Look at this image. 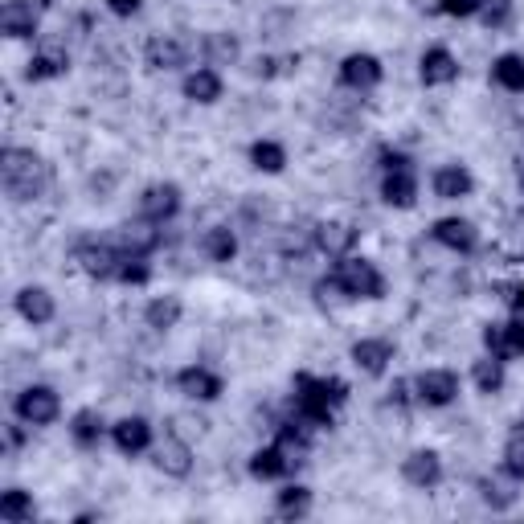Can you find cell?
<instances>
[{
  "label": "cell",
  "mask_w": 524,
  "mask_h": 524,
  "mask_svg": "<svg viewBox=\"0 0 524 524\" xmlns=\"http://www.w3.org/2000/svg\"><path fill=\"white\" fill-rule=\"evenodd\" d=\"M9 443H13V447H21V443H25V430H21V426H13V430H9Z\"/></svg>",
  "instance_id": "obj_45"
},
{
  "label": "cell",
  "mask_w": 524,
  "mask_h": 524,
  "mask_svg": "<svg viewBox=\"0 0 524 524\" xmlns=\"http://www.w3.org/2000/svg\"><path fill=\"white\" fill-rule=\"evenodd\" d=\"M418 13H443V0H414Z\"/></svg>",
  "instance_id": "obj_44"
},
{
  "label": "cell",
  "mask_w": 524,
  "mask_h": 524,
  "mask_svg": "<svg viewBox=\"0 0 524 524\" xmlns=\"http://www.w3.org/2000/svg\"><path fill=\"white\" fill-rule=\"evenodd\" d=\"M70 434H74L78 447H95V443L103 439V418H99V410H78V414L70 418Z\"/></svg>",
  "instance_id": "obj_33"
},
{
  "label": "cell",
  "mask_w": 524,
  "mask_h": 524,
  "mask_svg": "<svg viewBox=\"0 0 524 524\" xmlns=\"http://www.w3.org/2000/svg\"><path fill=\"white\" fill-rule=\"evenodd\" d=\"M201 250H205L213 262H234V254H238V238H234L230 226H213V230L201 238Z\"/></svg>",
  "instance_id": "obj_30"
},
{
  "label": "cell",
  "mask_w": 524,
  "mask_h": 524,
  "mask_svg": "<svg viewBox=\"0 0 524 524\" xmlns=\"http://www.w3.org/2000/svg\"><path fill=\"white\" fill-rule=\"evenodd\" d=\"M410 389H414V381H393V389H389V402L406 406V402H410Z\"/></svg>",
  "instance_id": "obj_42"
},
{
  "label": "cell",
  "mask_w": 524,
  "mask_h": 524,
  "mask_svg": "<svg viewBox=\"0 0 524 524\" xmlns=\"http://www.w3.org/2000/svg\"><path fill=\"white\" fill-rule=\"evenodd\" d=\"M275 512H279L283 520H303V516L312 512V488L287 484V488L279 492V500H275Z\"/></svg>",
  "instance_id": "obj_29"
},
{
  "label": "cell",
  "mask_w": 524,
  "mask_h": 524,
  "mask_svg": "<svg viewBox=\"0 0 524 524\" xmlns=\"http://www.w3.org/2000/svg\"><path fill=\"white\" fill-rule=\"evenodd\" d=\"M156 242H160V230H156V222H148V217L119 226V238H115V246H119L123 254H152Z\"/></svg>",
  "instance_id": "obj_22"
},
{
  "label": "cell",
  "mask_w": 524,
  "mask_h": 524,
  "mask_svg": "<svg viewBox=\"0 0 524 524\" xmlns=\"http://www.w3.org/2000/svg\"><path fill=\"white\" fill-rule=\"evenodd\" d=\"M492 78L504 86V91L520 95V91H524V58H520V54H500V58L492 62Z\"/></svg>",
  "instance_id": "obj_32"
},
{
  "label": "cell",
  "mask_w": 524,
  "mask_h": 524,
  "mask_svg": "<svg viewBox=\"0 0 524 524\" xmlns=\"http://www.w3.org/2000/svg\"><path fill=\"white\" fill-rule=\"evenodd\" d=\"M74 258L91 279H119V267H123V250L115 242H82Z\"/></svg>",
  "instance_id": "obj_5"
},
{
  "label": "cell",
  "mask_w": 524,
  "mask_h": 524,
  "mask_svg": "<svg viewBox=\"0 0 524 524\" xmlns=\"http://www.w3.org/2000/svg\"><path fill=\"white\" fill-rule=\"evenodd\" d=\"M381 62L373 54H348L340 62V86H348V91H373V86L381 82Z\"/></svg>",
  "instance_id": "obj_10"
},
{
  "label": "cell",
  "mask_w": 524,
  "mask_h": 524,
  "mask_svg": "<svg viewBox=\"0 0 524 524\" xmlns=\"http://www.w3.org/2000/svg\"><path fill=\"white\" fill-rule=\"evenodd\" d=\"M484 344H488V353L500 357L504 365L512 357L524 353V320H512V324H484Z\"/></svg>",
  "instance_id": "obj_9"
},
{
  "label": "cell",
  "mask_w": 524,
  "mask_h": 524,
  "mask_svg": "<svg viewBox=\"0 0 524 524\" xmlns=\"http://www.w3.org/2000/svg\"><path fill=\"white\" fill-rule=\"evenodd\" d=\"M504 471H512L516 479H524V426H516L504 443Z\"/></svg>",
  "instance_id": "obj_38"
},
{
  "label": "cell",
  "mask_w": 524,
  "mask_h": 524,
  "mask_svg": "<svg viewBox=\"0 0 524 524\" xmlns=\"http://www.w3.org/2000/svg\"><path fill=\"white\" fill-rule=\"evenodd\" d=\"M111 439L123 455H140L152 447V426H148V418H123L111 426Z\"/></svg>",
  "instance_id": "obj_21"
},
{
  "label": "cell",
  "mask_w": 524,
  "mask_h": 524,
  "mask_svg": "<svg viewBox=\"0 0 524 524\" xmlns=\"http://www.w3.org/2000/svg\"><path fill=\"white\" fill-rule=\"evenodd\" d=\"M484 0H443V13L447 17H475Z\"/></svg>",
  "instance_id": "obj_40"
},
{
  "label": "cell",
  "mask_w": 524,
  "mask_h": 524,
  "mask_svg": "<svg viewBox=\"0 0 524 524\" xmlns=\"http://www.w3.org/2000/svg\"><path fill=\"white\" fill-rule=\"evenodd\" d=\"M107 9L115 17H131V13H140V0H107Z\"/></svg>",
  "instance_id": "obj_41"
},
{
  "label": "cell",
  "mask_w": 524,
  "mask_h": 524,
  "mask_svg": "<svg viewBox=\"0 0 524 524\" xmlns=\"http://www.w3.org/2000/svg\"><path fill=\"white\" fill-rule=\"evenodd\" d=\"M357 246V226H348V222H320L316 226V250L328 254V258H344V254H353Z\"/></svg>",
  "instance_id": "obj_19"
},
{
  "label": "cell",
  "mask_w": 524,
  "mask_h": 524,
  "mask_svg": "<svg viewBox=\"0 0 524 524\" xmlns=\"http://www.w3.org/2000/svg\"><path fill=\"white\" fill-rule=\"evenodd\" d=\"M295 467H291V459L283 455V447L275 443V447H258L254 455H250V475L254 479H283V475H291Z\"/></svg>",
  "instance_id": "obj_25"
},
{
  "label": "cell",
  "mask_w": 524,
  "mask_h": 524,
  "mask_svg": "<svg viewBox=\"0 0 524 524\" xmlns=\"http://www.w3.org/2000/svg\"><path fill=\"white\" fill-rule=\"evenodd\" d=\"M152 279V267H148V254H123V267H119V283H131V287H144Z\"/></svg>",
  "instance_id": "obj_37"
},
{
  "label": "cell",
  "mask_w": 524,
  "mask_h": 524,
  "mask_svg": "<svg viewBox=\"0 0 524 524\" xmlns=\"http://www.w3.org/2000/svg\"><path fill=\"white\" fill-rule=\"evenodd\" d=\"M520 189H524V164H520Z\"/></svg>",
  "instance_id": "obj_47"
},
{
  "label": "cell",
  "mask_w": 524,
  "mask_h": 524,
  "mask_svg": "<svg viewBox=\"0 0 524 524\" xmlns=\"http://www.w3.org/2000/svg\"><path fill=\"white\" fill-rule=\"evenodd\" d=\"M471 189H475V181H471V172L463 164H443L439 172H434V197L439 201H459Z\"/></svg>",
  "instance_id": "obj_23"
},
{
  "label": "cell",
  "mask_w": 524,
  "mask_h": 524,
  "mask_svg": "<svg viewBox=\"0 0 524 524\" xmlns=\"http://www.w3.org/2000/svg\"><path fill=\"white\" fill-rule=\"evenodd\" d=\"M381 201L389 209H414L418 205V172L414 164L406 168H389L385 181H381Z\"/></svg>",
  "instance_id": "obj_7"
},
{
  "label": "cell",
  "mask_w": 524,
  "mask_h": 524,
  "mask_svg": "<svg viewBox=\"0 0 524 524\" xmlns=\"http://www.w3.org/2000/svg\"><path fill=\"white\" fill-rule=\"evenodd\" d=\"M430 238L447 250H459V254H471L479 246V230L467 222V217H443V222H434Z\"/></svg>",
  "instance_id": "obj_15"
},
{
  "label": "cell",
  "mask_w": 524,
  "mask_h": 524,
  "mask_svg": "<svg viewBox=\"0 0 524 524\" xmlns=\"http://www.w3.org/2000/svg\"><path fill=\"white\" fill-rule=\"evenodd\" d=\"M185 99L189 103H217V99H222V74H217V70H193L189 78H185Z\"/></svg>",
  "instance_id": "obj_26"
},
{
  "label": "cell",
  "mask_w": 524,
  "mask_h": 524,
  "mask_svg": "<svg viewBox=\"0 0 524 524\" xmlns=\"http://www.w3.org/2000/svg\"><path fill=\"white\" fill-rule=\"evenodd\" d=\"M512 308H516V312H524V287L512 295Z\"/></svg>",
  "instance_id": "obj_46"
},
{
  "label": "cell",
  "mask_w": 524,
  "mask_h": 524,
  "mask_svg": "<svg viewBox=\"0 0 524 524\" xmlns=\"http://www.w3.org/2000/svg\"><path fill=\"white\" fill-rule=\"evenodd\" d=\"M70 70V58L62 50H41L25 62V78L29 82H46V78H62Z\"/></svg>",
  "instance_id": "obj_28"
},
{
  "label": "cell",
  "mask_w": 524,
  "mask_h": 524,
  "mask_svg": "<svg viewBox=\"0 0 524 524\" xmlns=\"http://www.w3.org/2000/svg\"><path fill=\"white\" fill-rule=\"evenodd\" d=\"M348 402V381L340 377H312V373H295V414L299 422H308L316 430L332 426V410Z\"/></svg>",
  "instance_id": "obj_1"
},
{
  "label": "cell",
  "mask_w": 524,
  "mask_h": 524,
  "mask_svg": "<svg viewBox=\"0 0 524 524\" xmlns=\"http://www.w3.org/2000/svg\"><path fill=\"white\" fill-rule=\"evenodd\" d=\"M181 299L177 295H160V299H152L148 308H144V324L152 328V332H168V328H177L181 324Z\"/></svg>",
  "instance_id": "obj_27"
},
{
  "label": "cell",
  "mask_w": 524,
  "mask_h": 524,
  "mask_svg": "<svg viewBox=\"0 0 524 524\" xmlns=\"http://www.w3.org/2000/svg\"><path fill=\"white\" fill-rule=\"evenodd\" d=\"M418 78H422L426 86H447V82H455V78H459V62H455V54L443 50V46L426 50L422 62H418Z\"/></svg>",
  "instance_id": "obj_20"
},
{
  "label": "cell",
  "mask_w": 524,
  "mask_h": 524,
  "mask_svg": "<svg viewBox=\"0 0 524 524\" xmlns=\"http://www.w3.org/2000/svg\"><path fill=\"white\" fill-rule=\"evenodd\" d=\"M471 381H475V389H479V393H488V398H492V393H500V389H504V361L488 353L484 361H475Z\"/></svg>",
  "instance_id": "obj_31"
},
{
  "label": "cell",
  "mask_w": 524,
  "mask_h": 524,
  "mask_svg": "<svg viewBox=\"0 0 524 524\" xmlns=\"http://www.w3.org/2000/svg\"><path fill=\"white\" fill-rule=\"evenodd\" d=\"M238 54H242L238 37H230V33H209V37H205V58H209V66H230V62H238Z\"/></svg>",
  "instance_id": "obj_34"
},
{
  "label": "cell",
  "mask_w": 524,
  "mask_h": 524,
  "mask_svg": "<svg viewBox=\"0 0 524 524\" xmlns=\"http://www.w3.org/2000/svg\"><path fill=\"white\" fill-rule=\"evenodd\" d=\"M393 361V344L381 340V336H369V340H357L353 344V365L365 373V377H381Z\"/></svg>",
  "instance_id": "obj_17"
},
{
  "label": "cell",
  "mask_w": 524,
  "mask_h": 524,
  "mask_svg": "<svg viewBox=\"0 0 524 524\" xmlns=\"http://www.w3.org/2000/svg\"><path fill=\"white\" fill-rule=\"evenodd\" d=\"M152 463H156V471H164L172 479H185L193 471V451H189L185 439H177V434H164V443L152 451Z\"/></svg>",
  "instance_id": "obj_12"
},
{
  "label": "cell",
  "mask_w": 524,
  "mask_h": 524,
  "mask_svg": "<svg viewBox=\"0 0 524 524\" xmlns=\"http://www.w3.org/2000/svg\"><path fill=\"white\" fill-rule=\"evenodd\" d=\"M13 410H17V418H21L25 426H50V422L62 414V398H58L50 385H29V389L17 393Z\"/></svg>",
  "instance_id": "obj_4"
},
{
  "label": "cell",
  "mask_w": 524,
  "mask_h": 524,
  "mask_svg": "<svg viewBox=\"0 0 524 524\" xmlns=\"http://www.w3.org/2000/svg\"><path fill=\"white\" fill-rule=\"evenodd\" d=\"M177 389L185 393V398H193V402H213V398H222V377H217L213 369H205V365H189V369H181L177 373Z\"/></svg>",
  "instance_id": "obj_11"
},
{
  "label": "cell",
  "mask_w": 524,
  "mask_h": 524,
  "mask_svg": "<svg viewBox=\"0 0 524 524\" xmlns=\"http://www.w3.org/2000/svg\"><path fill=\"white\" fill-rule=\"evenodd\" d=\"M37 21H41V5H33V0H9L0 9V33L5 37H33Z\"/></svg>",
  "instance_id": "obj_16"
},
{
  "label": "cell",
  "mask_w": 524,
  "mask_h": 524,
  "mask_svg": "<svg viewBox=\"0 0 524 524\" xmlns=\"http://www.w3.org/2000/svg\"><path fill=\"white\" fill-rule=\"evenodd\" d=\"M414 398L422 406H434V410L451 406L459 398V377L451 369H426V373L414 377Z\"/></svg>",
  "instance_id": "obj_6"
},
{
  "label": "cell",
  "mask_w": 524,
  "mask_h": 524,
  "mask_svg": "<svg viewBox=\"0 0 524 524\" xmlns=\"http://www.w3.org/2000/svg\"><path fill=\"white\" fill-rule=\"evenodd\" d=\"M479 17H484L488 29H504L512 21V0H484V5H479Z\"/></svg>",
  "instance_id": "obj_39"
},
{
  "label": "cell",
  "mask_w": 524,
  "mask_h": 524,
  "mask_svg": "<svg viewBox=\"0 0 524 524\" xmlns=\"http://www.w3.org/2000/svg\"><path fill=\"white\" fill-rule=\"evenodd\" d=\"M144 58H148V66L152 70H181L185 62H189V46L181 37H152L148 46H144Z\"/></svg>",
  "instance_id": "obj_18"
},
{
  "label": "cell",
  "mask_w": 524,
  "mask_h": 524,
  "mask_svg": "<svg viewBox=\"0 0 524 524\" xmlns=\"http://www.w3.org/2000/svg\"><path fill=\"white\" fill-rule=\"evenodd\" d=\"M17 312L29 324H50L54 320V295L46 287H21L17 291Z\"/></svg>",
  "instance_id": "obj_24"
},
{
  "label": "cell",
  "mask_w": 524,
  "mask_h": 524,
  "mask_svg": "<svg viewBox=\"0 0 524 524\" xmlns=\"http://www.w3.org/2000/svg\"><path fill=\"white\" fill-rule=\"evenodd\" d=\"M250 164H254L258 172H283L287 152H283V144H275V140H258V144H250Z\"/></svg>",
  "instance_id": "obj_36"
},
{
  "label": "cell",
  "mask_w": 524,
  "mask_h": 524,
  "mask_svg": "<svg viewBox=\"0 0 524 524\" xmlns=\"http://www.w3.org/2000/svg\"><path fill=\"white\" fill-rule=\"evenodd\" d=\"M475 488H479V500H484L492 512H508V508L520 500V479H516L512 471H504V475H484Z\"/></svg>",
  "instance_id": "obj_14"
},
{
  "label": "cell",
  "mask_w": 524,
  "mask_h": 524,
  "mask_svg": "<svg viewBox=\"0 0 524 524\" xmlns=\"http://www.w3.org/2000/svg\"><path fill=\"white\" fill-rule=\"evenodd\" d=\"M410 164V156H402V152H381V168L389 172V168H406Z\"/></svg>",
  "instance_id": "obj_43"
},
{
  "label": "cell",
  "mask_w": 524,
  "mask_h": 524,
  "mask_svg": "<svg viewBox=\"0 0 524 524\" xmlns=\"http://www.w3.org/2000/svg\"><path fill=\"white\" fill-rule=\"evenodd\" d=\"M324 283H328L332 291H340L344 299H381V295H385L381 271L373 267L369 258H361V254L336 258V267H332V275H328Z\"/></svg>",
  "instance_id": "obj_3"
},
{
  "label": "cell",
  "mask_w": 524,
  "mask_h": 524,
  "mask_svg": "<svg viewBox=\"0 0 524 524\" xmlns=\"http://www.w3.org/2000/svg\"><path fill=\"white\" fill-rule=\"evenodd\" d=\"M0 185L13 201H33L50 185V164L33 148H5L0 152Z\"/></svg>",
  "instance_id": "obj_2"
},
{
  "label": "cell",
  "mask_w": 524,
  "mask_h": 524,
  "mask_svg": "<svg viewBox=\"0 0 524 524\" xmlns=\"http://www.w3.org/2000/svg\"><path fill=\"white\" fill-rule=\"evenodd\" d=\"M402 475H406L410 488H439V479H443V459H439V451H410V455L402 459Z\"/></svg>",
  "instance_id": "obj_13"
},
{
  "label": "cell",
  "mask_w": 524,
  "mask_h": 524,
  "mask_svg": "<svg viewBox=\"0 0 524 524\" xmlns=\"http://www.w3.org/2000/svg\"><path fill=\"white\" fill-rule=\"evenodd\" d=\"M177 209H181V189L172 181H160L140 197V217H148L156 226H164L168 217H177Z\"/></svg>",
  "instance_id": "obj_8"
},
{
  "label": "cell",
  "mask_w": 524,
  "mask_h": 524,
  "mask_svg": "<svg viewBox=\"0 0 524 524\" xmlns=\"http://www.w3.org/2000/svg\"><path fill=\"white\" fill-rule=\"evenodd\" d=\"M0 520H5V524H25V520H33V500H29V492L9 488L5 496H0Z\"/></svg>",
  "instance_id": "obj_35"
}]
</instances>
